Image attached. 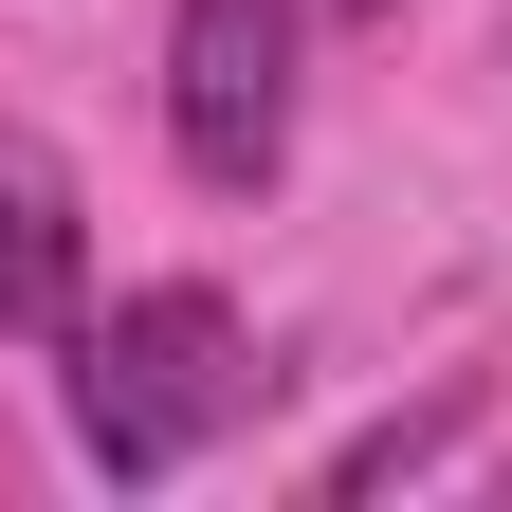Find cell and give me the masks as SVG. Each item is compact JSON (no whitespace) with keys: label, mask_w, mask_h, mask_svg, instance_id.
Masks as SVG:
<instances>
[{"label":"cell","mask_w":512,"mask_h":512,"mask_svg":"<svg viewBox=\"0 0 512 512\" xmlns=\"http://www.w3.org/2000/svg\"><path fill=\"white\" fill-rule=\"evenodd\" d=\"M238 403H256V348H238V311H220L202 275L110 293L92 330H74V458H92V476H183Z\"/></svg>","instance_id":"obj_1"},{"label":"cell","mask_w":512,"mask_h":512,"mask_svg":"<svg viewBox=\"0 0 512 512\" xmlns=\"http://www.w3.org/2000/svg\"><path fill=\"white\" fill-rule=\"evenodd\" d=\"M293 55H311L293 0H183L165 19V147H183V183L256 202L293 165Z\"/></svg>","instance_id":"obj_2"},{"label":"cell","mask_w":512,"mask_h":512,"mask_svg":"<svg viewBox=\"0 0 512 512\" xmlns=\"http://www.w3.org/2000/svg\"><path fill=\"white\" fill-rule=\"evenodd\" d=\"M74 165L0 128V330H74Z\"/></svg>","instance_id":"obj_3"},{"label":"cell","mask_w":512,"mask_h":512,"mask_svg":"<svg viewBox=\"0 0 512 512\" xmlns=\"http://www.w3.org/2000/svg\"><path fill=\"white\" fill-rule=\"evenodd\" d=\"M458 458V403H421V421H366L348 458H330V494H384V476H439Z\"/></svg>","instance_id":"obj_4"},{"label":"cell","mask_w":512,"mask_h":512,"mask_svg":"<svg viewBox=\"0 0 512 512\" xmlns=\"http://www.w3.org/2000/svg\"><path fill=\"white\" fill-rule=\"evenodd\" d=\"M348 19H366V0H348Z\"/></svg>","instance_id":"obj_5"}]
</instances>
